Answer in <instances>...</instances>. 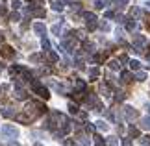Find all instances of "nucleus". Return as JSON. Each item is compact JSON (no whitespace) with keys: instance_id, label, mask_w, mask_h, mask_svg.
<instances>
[{"instance_id":"a19ab883","label":"nucleus","mask_w":150,"mask_h":146,"mask_svg":"<svg viewBox=\"0 0 150 146\" xmlns=\"http://www.w3.org/2000/svg\"><path fill=\"white\" fill-rule=\"evenodd\" d=\"M87 131H89V133H93V131H95V126H91V124H87Z\"/></svg>"},{"instance_id":"c756f323","label":"nucleus","mask_w":150,"mask_h":146,"mask_svg":"<svg viewBox=\"0 0 150 146\" xmlns=\"http://www.w3.org/2000/svg\"><path fill=\"white\" fill-rule=\"evenodd\" d=\"M11 8H13V9H19L21 8V0H11Z\"/></svg>"},{"instance_id":"f8f14e48","label":"nucleus","mask_w":150,"mask_h":146,"mask_svg":"<svg viewBox=\"0 0 150 146\" xmlns=\"http://www.w3.org/2000/svg\"><path fill=\"white\" fill-rule=\"evenodd\" d=\"M76 146H89V139L87 137H78Z\"/></svg>"},{"instance_id":"79ce46f5","label":"nucleus","mask_w":150,"mask_h":146,"mask_svg":"<svg viewBox=\"0 0 150 146\" xmlns=\"http://www.w3.org/2000/svg\"><path fill=\"white\" fill-rule=\"evenodd\" d=\"M9 146H19V142H9Z\"/></svg>"},{"instance_id":"a18cd8bd","label":"nucleus","mask_w":150,"mask_h":146,"mask_svg":"<svg viewBox=\"0 0 150 146\" xmlns=\"http://www.w3.org/2000/svg\"><path fill=\"white\" fill-rule=\"evenodd\" d=\"M148 59H150V56H148Z\"/></svg>"},{"instance_id":"dca6fc26","label":"nucleus","mask_w":150,"mask_h":146,"mask_svg":"<svg viewBox=\"0 0 150 146\" xmlns=\"http://www.w3.org/2000/svg\"><path fill=\"white\" fill-rule=\"evenodd\" d=\"M106 146H119V141H117V137H109L108 141H106Z\"/></svg>"},{"instance_id":"5701e85b","label":"nucleus","mask_w":150,"mask_h":146,"mask_svg":"<svg viewBox=\"0 0 150 146\" xmlns=\"http://www.w3.org/2000/svg\"><path fill=\"white\" fill-rule=\"evenodd\" d=\"M47 57H48L50 61H57V59H59V57H57V54H56V52H48V54H47Z\"/></svg>"},{"instance_id":"7ed1b4c3","label":"nucleus","mask_w":150,"mask_h":146,"mask_svg":"<svg viewBox=\"0 0 150 146\" xmlns=\"http://www.w3.org/2000/svg\"><path fill=\"white\" fill-rule=\"evenodd\" d=\"M32 87H33V91H35L37 95L43 98V100H48V98H50V92H48V89H47V87H43L41 83H39V81H33V83H32Z\"/></svg>"},{"instance_id":"cd10ccee","label":"nucleus","mask_w":150,"mask_h":146,"mask_svg":"<svg viewBox=\"0 0 150 146\" xmlns=\"http://www.w3.org/2000/svg\"><path fill=\"white\" fill-rule=\"evenodd\" d=\"M2 115L6 116V118H11V116H13V111H9V109H2Z\"/></svg>"},{"instance_id":"4c0bfd02","label":"nucleus","mask_w":150,"mask_h":146,"mask_svg":"<svg viewBox=\"0 0 150 146\" xmlns=\"http://www.w3.org/2000/svg\"><path fill=\"white\" fill-rule=\"evenodd\" d=\"M30 59H32V61H39V59H41V56H37V54H33V56L30 57Z\"/></svg>"},{"instance_id":"2eb2a0df","label":"nucleus","mask_w":150,"mask_h":146,"mask_svg":"<svg viewBox=\"0 0 150 146\" xmlns=\"http://www.w3.org/2000/svg\"><path fill=\"white\" fill-rule=\"evenodd\" d=\"M98 74H100V71H98L96 67H93V68L89 71V78H91V80H95V78H98Z\"/></svg>"},{"instance_id":"423d86ee","label":"nucleus","mask_w":150,"mask_h":146,"mask_svg":"<svg viewBox=\"0 0 150 146\" xmlns=\"http://www.w3.org/2000/svg\"><path fill=\"white\" fill-rule=\"evenodd\" d=\"M33 30H35V33H37V35H45L47 28H45V24H43V22H35V24H33Z\"/></svg>"},{"instance_id":"f704fd0d","label":"nucleus","mask_w":150,"mask_h":146,"mask_svg":"<svg viewBox=\"0 0 150 146\" xmlns=\"http://www.w3.org/2000/svg\"><path fill=\"white\" fill-rule=\"evenodd\" d=\"M43 48H45V50H48V48H50V43H48V39H43Z\"/></svg>"},{"instance_id":"aec40b11","label":"nucleus","mask_w":150,"mask_h":146,"mask_svg":"<svg viewBox=\"0 0 150 146\" xmlns=\"http://www.w3.org/2000/svg\"><path fill=\"white\" fill-rule=\"evenodd\" d=\"M128 131H130V135H132V137H139V130H137L135 126H130V130H128Z\"/></svg>"},{"instance_id":"4be33fe9","label":"nucleus","mask_w":150,"mask_h":146,"mask_svg":"<svg viewBox=\"0 0 150 146\" xmlns=\"http://www.w3.org/2000/svg\"><path fill=\"white\" fill-rule=\"evenodd\" d=\"M113 4L119 8H124V6H128V0H113Z\"/></svg>"},{"instance_id":"0eeeda50","label":"nucleus","mask_w":150,"mask_h":146,"mask_svg":"<svg viewBox=\"0 0 150 146\" xmlns=\"http://www.w3.org/2000/svg\"><path fill=\"white\" fill-rule=\"evenodd\" d=\"M15 98H19V100H26L28 92L24 89H21V87H17V89H15Z\"/></svg>"},{"instance_id":"e433bc0d","label":"nucleus","mask_w":150,"mask_h":146,"mask_svg":"<svg viewBox=\"0 0 150 146\" xmlns=\"http://www.w3.org/2000/svg\"><path fill=\"white\" fill-rule=\"evenodd\" d=\"M122 146H132V141H130L128 137H126V139H122Z\"/></svg>"},{"instance_id":"37998d69","label":"nucleus","mask_w":150,"mask_h":146,"mask_svg":"<svg viewBox=\"0 0 150 146\" xmlns=\"http://www.w3.org/2000/svg\"><path fill=\"white\" fill-rule=\"evenodd\" d=\"M35 146H43V144H41V142H37V144H35Z\"/></svg>"},{"instance_id":"6ab92c4d","label":"nucleus","mask_w":150,"mask_h":146,"mask_svg":"<svg viewBox=\"0 0 150 146\" xmlns=\"http://www.w3.org/2000/svg\"><path fill=\"white\" fill-rule=\"evenodd\" d=\"M130 67H132V71H139V68H141V63L139 61H130Z\"/></svg>"},{"instance_id":"a211bd4d","label":"nucleus","mask_w":150,"mask_h":146,"mask_svg":"<svg viewBox=\"0 0 150 146\" xmlns=\"http://www.w3.org/2000/svg\"><path fill=\"white\" fill-rule=\"evenodd\" d=\"M96 128H98V130H102V131H106L109 126H108V124H106L104 120H98V122H96Z\"/></svg>"},{"instance_id":"f257e3e1","label":"nucleus","mask_w":150,"mask_h":146,"mask_svg":"<svg viewBox=\"0 0 150 146\" xmlns=\"http://www.w3.org/2000/svg\"><path fill=\"white\" fill-rule=\"evenodd\" d=\"M45 109H47V107H45L43 104H37V102H30V104L26 106V115H28V116H30V118L33 120V118H37V116L41 115Z\"/></svg>"},{"instance_id":"58836bf2","label":"nucleus","mask_w":150,"mask_h":146,"mask_svg":"<svg viewBox=\"0 0 150 146\" xmlns=\"http://www.w3.org/2000/svg\"><path fill=\"white\" fill-rule=\"evenodd\" d=\"M6 13H8V9H6L4 6H0V15H6Z\"/></svg>"},{"instance_id":"9d476101","label":"nucleus","mask_w":150,"mask_h":146,"mask_svg":"<svg viewBox=\"0 0 150 146\" xmlns=\"http://www.w3.org/2000/svg\"><path fill=\"white\" fill-rule=\"evenodd\" d=\"M83 19L87 20V22H93V20H96V15L91 13V11H85V13H83Z\"/></svg>"},{"instance_id":"f3484780","label":"nucleus","mask_w":150,"mask_h":146,"mask_svg":"<svg viewBox=\"0 0 150 146\" xmlns=\"http://www.w3.org/2000/svg\"><path fill=\"white\" fill-rule=\"evenodd\" d=\"M74 87H76L78 91H83V89H85V81H82V80H76V81H74Z\"/></svg>"},{"instance_id":"c03bdc74","label":"nucleus","mask_w":150,"mask_h":146,"mask_svg":"<svg viewBox=\"0 0 150 146\" xmlns=\"http://www.w3.org/2000/svg\"><path fill=\"white\" fill-rule=\"evenodd\" d=\"M2 68H4V67H2V65H0V71H2Z\"/></svg>"},{"instance_id":"7c9ffc66","label":"nucleus","mask_w":150,"mask_h":146,"mask_svg":"<svg viewBox=\"0 0 150 146\" xmlns=\"http://www.w3.org/2000/svg\"><path fill=\"white\" fill-rule=\"evenodd\" d=\"M122 81H132V74L130 72H122Z\"/></svg>"},{"instance_id":"b1692460","label":"nucleus","mask_w":150,"mask_h":146,"mask_svg":"<svg viewBox=\"0 0 150 146\" xmlns=\"http://www.w3.org/2000/svg\"><path fill=\"white\" fill-rule=\"evenodd\" d=\"M95 142H96V146H106V142H104V139H102L100 135L95 137Z\"/></svg>"},{"instance_id":"bb28decb","label":"nucleus","mask_w":150,"mask_h":146,"mask_svg":"<svg viewBox=\"0 0 150 146\" xmlns=\"http://www.w3.org/2000/svg\"><path fill=\"white\" fill-rule=\"evenodd\" d=\"M141 144H143V146H150V135L141 137Z\"/></svg>"},{"instance_id":"39448f33","label":"nucleus","mask_w":150,"mask_h":146,"mask_svg":"<svg viewBox=\"0 0 150 146\" xmlns=\"http://www.w3.org/2000/svg\"><path fill=\"white\" fill-rule=\"evenodd\" d=\"M146 43V39L143 35H135L134 37V44H135V52H141V46Z\"/></svg>"},{"instance_id":"393cba45","label":"nucleus","mask_w":150,"mask_h":146,"mask_svg":"<svg viewBox=\"0 0 150 146\" xmlns=\"http://www.w3.org/2000/svg\"><path fill=\"white\" fill-rule=\"evenodd\" d=\"M69 111H71L72 115H76L78 113V106H76V104H69Z\"/></svg>"},{"instance_id":"9b49d317","label":"nucleus","mask_w":150,"mask_h":146,"mask_svg":"<svg viewBox=\"0 0 150 146\" xmlns=\"http://www.w3.org/2000/svg\"><path fill=\"white\" fill-rule=\"evenodd\" d=\"M108 4H109V0H95V6H96V9H102V8H106Z\"/></svg>"},{"instance_id":"6e6552de","label":"nucleus","mask_w":150,"mask_h":146,"mask_svg":"<svg viewBox=\"0 0 150 146\" xmlns=\"http://www.w3.org/2000/svg\"><path fill=\"white\" fill-rule=\"evenodd\" d=\"M0 52H2V56H4V57H13V54H15L13 48H11V46H8V44L2 46V50H0Z\"/></svg>"},{"instance_id":"a878e982","label":"nucleus","mask_w":150,"mask_h":146,"mask_svg":"<svg viewBox=\"0 0 150 146\" xmlns=\"http://www.w3.org/2000/svg\"><path fill=\"white\" fill-rule=\"evenodd\" d=\"M109 68H113V71H119V68H120L119 61H109Z\"/></svg>"},{"instance_id":"ddd939ff","label":"nucleus","mask_w":150,"mask_h":146,"mask_svg":"<svg viewBox=\"0 0 150 146\" xmlns=\"http://www.w3.org/2000/svg\"><path fill=\"white\" fill-rule=\"evenodd\" d=\"M52 8H54L56 11H63V2H59V0H52Z\"/></svg>"},{"instance_id":"1a4fd4ad","label":"nucleus","mask_w":150,"mask_h":146,"mask_svg":"<svg viewBox=\"0 0 150 146\" xmlns=\"http://www.w3.org/2000/svg\"><path fill=\"white\" fill-rule=\"evenodd\" d=\"M15 118L19 120V122H24V124H30V122H32V118H30L28 115H17Z\"/></svg>"},{"instance_id":"2f4dec72","label":"nucleus","mask_w":150,"mask_h":146,"mask_svg":"<svg viewBox=\"0 0 150 146\" xmlns=\"http://www.w3.org/2000/svg\"><path fill=\"white\" fill-rule=\"evenodd\" d=\"M9 19L17 22V20H21V15H19V13H17V11H15V13H11V15H9Z\"/></svg>"},{"instance_id":"20e7f679","label":"nucleus","mask_w":150,"mask_h":146,"mask_svg":"<svg viewBox=\"0 0 150 146\" xmlns=\"http://www.w3.org/2000/svg\"><path fill=\"white\" fill-rule=\"evenodd\" d=\"M124 116H126L128 120H135L137 116H139V113H137L134 107H130V106H128V107H124Z\"/></svg>"},{"instance_id":"473e14b6","label":"nucleus","mask_w":150,"mask_h":146,"mask_svg":"<svg viewBox=\"0 0 150 146\" xmlns=\"http://www.w3.org/2000/svg\"><path fill=\"white\" fill-rule=\"evenodd\" d=\"M59 30H61V24H56V26H52V33H59Z\"/></svg>"},{"instance_id":"ea45409f","label":"nucleus","mask_w":150,"mask_h":146,"mask_svg":"<svg viewBox=\"0 0 150 146\" xmlns=\"http://www.w3.org/2000/svg\"><path fill=\"white\" fill-rule=\"evenodd\" d=\"M100 28H102V30H109V26H108V22H102V24H100Z\"/></svg>"},{"instance_id":"f03ea898","label":"nucleus","mask_w":150,"mask_h":146,"mask_svg":"<svg viewBox=\"0 0 150 146\" xmlns=\"http://www.w3.org/2000/svg\"><path fill=\"white\" fill-rule=\"evenodd\" d=\"M0 131H2V135L6 139H17V137H19V130H17L15 126H11V124H4Z\"/></svg>"},{"instance_id":"c9c22d12","label":"nucleus","mask_w":150,"mask_h":146,"mask_svg":"<svg viewBox=\"0 0 150 146\" xmlns=\"http://www.w3.org/2000/svg\"><path fill=\"white\" fill-rule=\"evenodd\" d=\"M87 28H89V30H95V28H96V20H93V22H87Z\"/></svg>"},{"instance_id":"4468645a","label":"nucleus","mask_w":150,"mask_h":146,"mask_svg":"<svg viewBox=\"0 0 150 146\" xmlns=\"http://www.w3.org/2000/svg\"><path fill=\"white\" fill-rule=\"evenodd\" d=\"M141 128H145V130H150V116H145V118H141Z\"/></svg>"},{"instance_id":"c85d7f7f","label":"nucleus","mask_w":150,"mask_h":146,"mask_svg":"<svg viewBox=\"0 0 150 146\" xmlns=\"http://www.w3.org/2000/svg\"><path fill=\"white\" fill-rule=\"evenodd\" d=\"M100 92H104V96H111V92H109V89H108L106 85H102V87H100Z\"/></svg>"},{"instance_id":"72a5a7b5","label":"nucleus","mask_w":150,"mask_h":146,"mask_svg":"<svg viewBox=\"0 0 150 146\" xmlns=\"http://www.w3.org/2000/svg\"><path fill=\"white\" fill-rule=\"evenodd\" d=\"M137 80H139V81H145L146 80V74L145 72H139V74H137Z\"/></svg>"},{"instance_id":"412c9836","label":"nucleus","mask_w":150,"mask_h":146,"mask_svg":"<svg viewBox=\"0 0 150 146\" xmlns=\"http://www.w3.org/2000/svg\"><path fill=\"white\" fill-rule=\"evenodd\" d=\"M126 28L132 32V30H135V20L134 19H128V22H126Z\"/></svg>"}]
</instances>
